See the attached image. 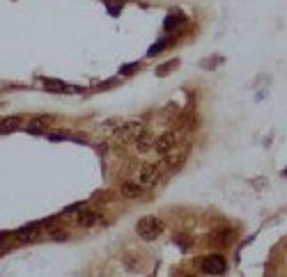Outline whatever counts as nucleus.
<instances>
[{
    "instance_id": "obj_1",
    "label": "nucleus",
    "mask_w": 287,
    "mask_h": 277,
    "mask_svg": "<svg viewBox=\"0 0 287 277\" xmlns=\"http://www.w3.org/2000/svg\"><path fill=\"white\" fill-rule=\"evenodd\" d=\"M136 231L143 241H154V238H159L163 234V222L159 218H152L150 215V218H143L136 224Z\"/></svg>"
},
{
    "instance_id": "obj_2",
    "label": "nucleus",
    "mask_w": 287,
    "mask_h": 277,
    "mask_svg": "<svg viewBox=\"0 0 287 277\" xmlns=\"http://www.w3.org/2000/svg\"><path fill=\"white\" fill-rule=\"evenodd\" d=\"M225 268H227V264L221 254H211V257L202 259V273H207V275H223Z\"/></svg>"
},
{
    "instance_id": "obj_3",
    "label": "nucleus",
    "mask_w": 287,
    "mask_h": 277,
    "mask_svg": "<svg viewBox=\"0 0 287 277\" xmlns=\"http://www.w3.org/2000/svg\"><path fill=\"white\" fill-rule=\"evenodd\" d=\"M159 177H161L159 165H145L143 170H140V174H138V181L143 183L145 188H150V186H154V183L159 181Z\"/></svg>"
},
{
    "instance_id": "obj_4",
    "label": "nucleus",
    "mask_w": 287,
    "mask_h": 277,
    "mask_svg": "<svg viewBox=\"0 0 287 277\" xmlns=\"http://www.w3.org/2000/svg\"><path fill=\"white\" fill-rule=\"evenodd\" d=\"M140 133H143V126L138 124V122H131V124L122 126V129L117 131V140L120 142H136Z\"/></svg>"
},
{
    "instance_id": "obj_5",
    "label": "nucleus",
    "mask_w": 287,
    "mask_h": 277,
    "mask_svg": "<svg viewBox=\"0 0 287 277\" xmlns=\"http://www.w3.org/2000/svg\"><path fill=\"white\" fill-rule=\"evenodd\" d=\"M175 142H177L175 133H163V136L154 142V151L161 153V156H166V153H170L175 149Z\"/></svg>"
},
{
    "instance_id": "obj_6",
    "label": "nucleus",
    "mask_w": 287,
    "mask_h": 277,
    "mask_svg": "<svg viewBox=\"0 0 287 277\" xmlns=\"http://www.w3.org/2000/svg\"><path fill=\"white\" fill-rule=\"evenodd\" d=\"M143 183L140 181H124L122 183V188H120V193H122V197H126V200H138L140 195H143Z\"/></svg>"
},
{
    "instance_id": "obj_7",
    "label": "nucleus",
    "mask_w": 287,
    "mask_h": 277,
    "mask_svg": "<svg viewBox=\"0 0 287 277\" xmlns=\"http://www.w3.org/2000/svg\"><path fill=\"white\" fill-rule=\"evenodd\" d=\"M154 138H152V133H147V131H143L140 136H138V140H136V149L140 153H145V151H150L152 147H154Z\"/></svg>"
},
{
    "instance_id": "obj_8",
    "label": "nucleus",
    "mask_w": 287,
    "mask_h": 277,
    "mask_svg": "<svg viewBox=\"0 0 287 277\" xmlns=\"http://www.w3.org/2000/svg\"><path fill=\"white\" fill-rule=\"evenodd\" d=\"M37 234H39V227H37V224H30V227L16 231V238L21 243H30V241H35V238H37Z\"/></svg>"
},
{
    "instance_id": "obj_9",
    "label": "nucleus",
    "mask_w": 287,
    "mask_h": 277,
    "mask_svg": "<svg viewBox=\"0 0 287 277\" xmlns=\"http://www.w3.org/2000/svg\"><path fill=\"white\" fill-rule=\"evenodd\" d=\"M99 220V213H95V211H83L81 215L76 218V222H78V227H92V224Z\"/></svg>"
},
{
    "instance_id": "obj_10",
    "label": "nucleus",
    "mask_w": 287,
    "mask_h": 277,
    "mask_svg": "<svg viewBox=\"0 0 287 277\" xmlns=\"http://www.w3.org/2000/svg\"><path fill=\"white\" fill-rule=\"evenodd\" d=\"M48 124H53V117H37V119H32L30 131L32 133H39V131H44Z\"/></svg>"
},
{
    "instance_id": "obj_11",
    "label": "nucleus",
    "mask_w": 287,
    "mask_h": 277,
    "mask_svg": "<svg viewBox=\"0 0 287 277\" xmlns=\"http://www.w3.org/2000/svg\"><path fill=\"white\" fill-rule=\"evenodd\" d=\"M21 126V117H5L2 119V133H12Z\"/></svg>"
},
{
    "instance_id": "obj_12",
    "label": "nucleus",
    "mask_w": 287,
    "mask_h": 277,
    "mask_svg": "<svg viewBox=\"0 0 287 277\" xmlns=\"http://www.w3.org/2000/svg\"><path fill=\"white\" fill-rule=\"evenodd\" d=\"M232 241H234V231H218L214 238V243H218V245H230Z\"/></svg>"
},
{
    "instance_id": "obj_13",
    "label": "nucleus",
    "mask_w": 287,
    "mask_h": 277,
    "mask_svg": "<svg viewBox=\"0 0 287 277\" xmlns=\"http://www.w3.org/2000/svg\"><path fill=\"white\" fill-rule=\"evenodd\" d=\"M180 21H182L180 16H168V21H166V28H168V30H173L175 25L180 23Z\"/></svg>"
},
{
    "instance_id": "obj_14",
    "label": "nucleus",
    "mask_w": 287,
    "mask_h": 277,
    "mask_svg": "<svg viewBox=\"0 0 287 277\" xmlns=\"http://www.w3.org/2000/svg\"><path fill=\"white\" fill-rule=\"evenodd\" d=\"M46 87L58 89V92H60V89H62V83H53V80H46Z\"/></svg>"
},
{
    "instance_id": "obj_15",
    "label": "nucleus",
    "mask_w": 287,
    "mask_h": 277,
    "mask_svg": "<svg viewBox=\"0 0 287 277\" xmlns=\"http://www.w3.org/2000/svg\"><path fill=\"white\" fill-rule=\"evenodd\" d=\"M51 236H53V238H58V241H65V238H67V234H65V231H53V234H51Z\"/></svg>"
}]
</instances>
